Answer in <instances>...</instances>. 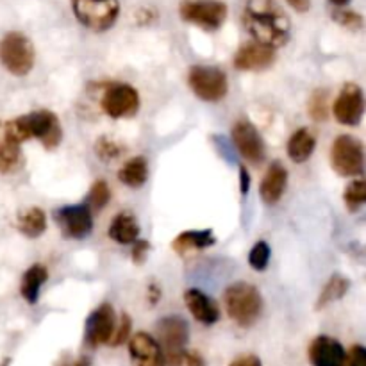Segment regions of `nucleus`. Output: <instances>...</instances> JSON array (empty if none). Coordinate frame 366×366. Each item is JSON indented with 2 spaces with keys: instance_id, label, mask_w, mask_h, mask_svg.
Here are the masks:
<instances>
[{
  "instance_id": "38",
  "label": "nucleus",
  "mask_w": 366,
  "mask_h": 366,
  "mask_svg": "<svg viewBox=\"0 0 366 366\" xmlns=\"http://www.w3.org/2000/svg\"><path fill=\"white\" fill-rule=\"evenodd\" d=\"M229 366H263V363H261L256 354H242L236 360H232V363Z\"/></svg>"
},
{
  "instance_id": "28",
  "label": "nucleus",
  "mask_w": 366,
  "mask_h": 366,
  "mask_svg": "<svg viewBox=\"0 0 366 366\" xmlns=\"http://www.w3.org/2000/svg\"><path fill=\"white\" fill-rule=\"evenodd\" d=\"M343 200L350 213H357L366 202V182L363 179H354L343 192Z\"/></svg>"
},
{
  "instance_id": "16",
  "label": "nucleus",
  "mask_w": 366,
  "mask_h": 366,
  "mask_svg": "<svg viewBox=\"0 0 366 366\" xmlns=\"http://www.w3.org/2000/svg\"><path fill=\"white\" fill-rule=\"evenodd\" d=\"M232 63L242 71L267 70L275 63V50L259 45L256 41H249L239 46Z\"/></svg>"
},
{
  "instance_id": "39",
  "label": "nucleus",
  "mask_w": 366,
  "mask_h": 366,
  "mask_svg": "<svg viewBox=\"0 0 366 366\" xmlns=\"http://www.w3.org/2000/svg\"><path fill=\"white\" fill-rule=\"evenodd\" d=\"M250 184H252V179H250L249 170L245 167H239V188H242L243 195H247L250 189Z\"/></svg>"
},
{
  "instance_id": "17",
  "label": "nucleus",
  "mask_w": 366,
  "mask_h": 366,
  "mask_svg": "<svg viewBox=\"0 0 366 366\" xmlns=\"http://www.w3.org/2000/svg\"><path fill=\"white\" fill-rule=\"evenodd\" d=\"M345 356L342 343L331 336H318L307 349V357L313 366H343Z\"/></svg>"
},
{
  "instance_id": "12",
  "label": "nucleus",
  "mask_w": 366,
  "mask_h": 366,
  "mask_svg": "<svg viewBox=\"0 0 366 366\" xmlns=\"http://www.w3.org/2000/svg\"><path fill=\"white\" fill-rule=\"evenodd\" d=\"M56 222L64 236L71 239H82L89 236L93 229V211L88 204H74L61 207L56 213Z\"/></svg>"
},
{
  "instance_id": "32",
  "label": "nucleus",
  "mask_w": 366,
  "mask_h": 366,
  "mask_svg": "<svg viewBox=\"0 0 366 366\" xmlns=\"http://www.w3.org/2000/svg\"><path fill=\"white\" fill-rule=\"evenodd\" d=\"M307 111H310L311 118L315 122H324L327 120L329 109H327V92L324 89H317L311 95L310 104H307Z\"/></svg>"
},
{
  "instance_id": "5",
  "label": "nucleus",
  "mask_w": 366,
  "mask_h": 366,
  "mask_svg": "<svg viewBox=\"0 0 366 366\" xmlns=\"http://www.w3.org/2000/svg\"><path fill=\"white\" fill-rule=\"evenodd\" d=\"M71 11L81 25L93 32L109 31L120 14L118 0H71Z\"/></svg>"
},
{
  "instance_id": "25",
  "label": "nucleus",
  "mask_w": 366,
  "mask_h": 366,
  "mask_svg": "<svg viewBox=\"0 0 366 366\" xmlns=\"http://www.w3.org/2000/svg\"><path fill=\"white\" fill-rule=\"evenodd\" d=\"M18 231L27 238H39L46 231V214L41 207H29L18 214Z\"/></svg>"
},
{
  "instance_id": "31",
  "label": "nucleus",
  "mask_w": 366,
  "mask_h": 366,
  "mask_svg": "<svg viewBox=\"0 0 366 366\" xmlns=\"http://www.w3.org/2000/svg\"><path fill=\"white\" fill-rule=\"evenodd\" d=\"M270 256H272L270 245H268L267 242H263V239H259V242L250 249L249 264L256 272H264L267 270L268 263H270Z\"/></svg>"
},
{
  "instance_id": "3",
  "label": "nucleus",
  "mask_w": 366,
  "mask_h": 366,
  "mask_svg": "<svg viewBox=\"0 0 366 366\" xmlns=\"http://www.w3.org/2000/svg\"><path fill=\"white\" fill-rule=\"evenodd\" d=\"M224 306L234 324L239 327H252L263 313V297L259 290L249 282H232L224 292Z\"/></svg>"
},
{
  "instance_id": "26",
  "label": "nucleus",
  "mask_w": 366,
  "mask_h": 366,
  "mask_svg": "<svg viewBox=\"0 0 366 366\" xmlns=\"http://www.w3.org/2000/svg\"><path fill=\"white\" fill-rule=\"evenodd\" d=\"M350 288V281L343 275L335 274L327 282H325L324 290H322L320 297L317 300V310L329 306V304L336 302V300H342L347 295Z\"/></svg>"
},
{
  "instance_id": "9",
  "label": "nucleus",
  "mask_w": 366,
  "mask_h": 366,
  "mask_svg": "<svg viewBox=\"0 0 366 366\" xmlns=\"http://www.w3.org/2000/svg\"><path fill=\"white\" fill-rule=\"evenodd\" d=\"M102 111L111 118H131L139 109V93L131 84H111L100 100Z\"/></svg>"
},
{
  "instance_id": "18",
  "label": "nucleus",
  "mask_w": 366,
  "mask_h": 366,
  "mask_svg": "<svg viewBox=\"0 0 366 366\" xmlns=\"http://www.w3.org/2000/svg\"><path fill=\"white\" fill-rule=\"evenodd\" d=\"M288 188V170L281 161H272L259 184V195L264 204H277Z\"/></svg>"
},
{
  "instance_id": "19",
  "label": "nucleus",
  "mask_w": 366,
  "mask_h": 366,
  "mask_svg": "<svg viewBox=\"0 0 366 366\" xmlns=\"http://www.w3.org/2000/svg\"><path fill=\"white\" fill-rule=\"evenodd\" d=\"M184 304L192 317L204 325H213L220 320V310L211 297L202 290L189 288L184 292Z\"/></svg>"
},
{
  "instance_id": "4",
  "label": "nucleus",
  "mask_w": 366,
  "mask_h": 366,
  "mask_svg": "<svg viewBox=\"0 0 366 366\" xmlns=\"http://www.w3.org/2000/svg\"><path fill=\"white\" fill-rule=\"evenodd\" d=\"M0 63L16 77L31 74L36 63V50L24 32L11 31L0 39Z\"/></svg>"
},
{
  "instance_id": "41",
  "label": "nucleus",
  "mask_w": 366,
  "mask_h": 366,
  "mask_svg": "<svg viewBox=\"0 0 366 366\" xmlns=\"http://www.w3.org/2000/svg\"><path fill=\"white\" fill-rule=\"evenodd\" d=\"M297 13H307L311 9V0H286Z\"/></svg>"
},
{
  "instance_id": "14",
  "label": "nucleus",
  "mask_w": 366,
  "mask_h": 366,
  "mask_svg": "<svg viewBox=\"0 0 366 366\" xmlns=\"http://www.w3.org/2000/svg\"><path fill=\"white\" fill-rule=\"evenodd\" d=\"M156 335L164 356L177 350L186 349L189 340V327L188 322L181 317H167L161 318L156 325Z\"/></svg>"
},
{
  "instance_id": "20",
  "label": "nucleus",
  "mask_w": 366,
  "mask_h": 366,
  "mask_svg": "<svg viewBox=\"0 0 366 366\" xmlns=\"http://www.w3.org/2000/svg\"><path fill=\"white\" fill-rule=\"evenodd\" d=\"M315 149H317V138H315L313 132L307 127H300L290 136L288 139V156L293 163H306L311 156H313Z\"/></svg>"
},
{
  "instance_id": "7",
  "label": "nucleus",
  "mask_w": 366,
  "mask_h": 366,
  "mask_svg": "<svg viewBox=\"0 0 366 366\" xmlns=\"http://www.w3.org/2000/svg\"><path fill=\"white\" fill-rule=\"evenodd\" d=\"M189 89L204 102H220L229 92V81L224 70L207 64H195L188 71Z\"/></svg>"
},
{
  "instance_id": "37",
  "label": "nucleus",
  "mask_w": 366,
  "mask_h": 366,
  "mask_svg": "<svg viewBox=\"0 0 366 366\" xmlns=\"http://www.w3.org/2000/svg\"><path fill=\"white\" fill-rule=\"evenodd\" d=\"M150 250V243L147 239H136L132 243V261L134 264H143L147 259V254Z\"/></svg>"
},
{
  "instance_id": "2",
  "label": "nucleus",
  "mask_w": 366,
  "mask_h": 366,
  "mask_svg": "<svg viewBox=\"0 0 366 366\" xmlns=\"http://www.w3.org/2000/svg\"><path fill=\"white\" fill-rule=\"evenodd\" d=\"M4 138L20 143V145L36 138L46 150H54L59 147L63 139V129L56 113L49 109H39L7 122L4 127Z\"/></svg>"
},
{
  "instance_id": "10",
  "label": "nucleus",
  "mask_w": 366,
  "mask_h": 366,
  "mask_svg": "<svg viewBox=\"0 0 366 366\" xmlns=\"http://www.w3.org/2000/svg\"><path fill=\"white\" fill-rule=\"evenodd\" d=\"M332 113L340 124L349 125V127L360 125L365 114L363 89L354 82H347L332 104Z\"/></svg>"
},
{
  "instance_id": "15",
  "label": "nucleus",
  "mask_w": 366,
  "mask_h": 366,
  "mask_svg": "<svg viewBox=\"0 0 366 366\" xmlns=\"http://www.w3.org/2000/svg\"><path fill=\"white\" fill-rule=\"evenodd\" d=\"M129 356L132 366H167L163 349L149 332H138L129 338Z\"/></svg>"
},
{
  "instance_id": "11",
  "label": "nucleus",
  "mask_w": 366,
  "mask_h": 366,
  "mask_svg": "<svg viewBox=\"0 0 366 366\" xmlns=\"http://www.w3.org/2000/svg\"><path fill=\"white\" fill-rule=\"evenodd\" d=\"M117 327V317L111 304H100L86 320L84 343L89 349H97L100 345H109V340Z\"/></svg>"
},
{
  "instance_id": "21",
  "label": "nucleus",
  "mask_w": 366,
  "mask_h": 366,
  "mask_svg": "<svg viewBox=\"0 0 366 366\" xmlns=\"http://www.w3.org/2000/svg\"><path fill=\"white\" fill-rule=\"evenodd\" d=\"M107 234L120 245H132L139 238V224L131 213H118L111 222Z\"/></svg>"
},
{
  "instance_id": "22",
  "label": "nucleus",
  "mask_w": 366,
  "mask_h": 366,
  "mask_svg": "<svg viewBox=\"0 0 366 366\" xmlns=\"http://www.w3.org/2000/svg\"><path fill=\"white\" fill-rule=\"evenodd\" d=\"M217 243V236L209 229L204 231H184L172 242V249L177 254H186L189 250H204L209 249Z\"/></svg>"
},
{
  "instance_id": "13",
  "label": "nucleus",
  "mask_w": 366,
  "mask_h": 366,
  "mask_svg": "<svg viewBox=\"0 0 366 366\" xmlns=\"http://www.w3.org/2000/svg\"><path fill=\"white\" fill-rule=\"evenodd\" d=\"M232 143L247 163L259 164L264 159V142L250 122L239 120L232 125Z\"/></svg>"
},
{
  "instance_id": "33",
  "label": "nucleus",
  "mask_w": 366,
  "mask_h": 366,
  "mask_svg": "<svg viewBox=\"0 0 366 366\" xmlns=\"http://www.w3.org/2000/svg\"><path fill=\"white\" fill-rule=\"evenodd\" d=\"M164 357H167V366H206L204 357L199 352H193V350L182 349Z\"/></svg>"
},
{
  "instance_id": "29",
  "label": "nucleus",
  "mask_w": 366,
  "mask_h": 366,
  "mask_svg": "<svg viewBox=\"0 0 366 366\" xmlns=\"http://www.w3.org/2000/svg\"><path fill=\"white\" fill-rule=\"evenodd\" d=\"M111 200V192L109 186H107L106 181H95L89 188L88 193V206L92 211H102L104 207L109 204Z\"/></svg>"
},
{
  "instance_id": "35",
  "label": "nucleus",
  "mask_w": 366,
  "mask_h": 366,
  "mask_svg": "<svg viewBox=\"0 0 366 366\" xmlns=\"http://www.w3.org/2000/svg\"><path fill=\"white\" fill-rule=\"evenodd\" d=\"M95 150L97 154H99L100 159L109 161V159H114V157H118V154L122 152V147L118 145L117 142H113V139L100 138L99 142L95 143Z\"/></svg>"
},
{
  "instance_id": "36",
  "label": "nucleus",
  "mask_w": 366,
  "mask_h": 366,
  "mask_svg": "<svg viewBox=\"0 0 366 366\" xmlns=\"http://www.w3.org/2000/svg\"><path fill=\"white\" fill-rule=\"evenodd\" d=\"M343 366H366V349L363 345H354L345 356Z\"/></svg>"
},
{
  "instance_id": "27",
  "label": "nucleus",
  "mask_w": 366,
  "mask_h": 366,
  "mask_svg": "<svg viewBox=\"0 0 366 366\" xmlns=\"http://www.w3.org/2000/svg\"><path fill=\"white\" fill-rule=\"evenodd\" d=\"M24 164L21 145L4 138L0 142V174H14Z\"/></svg>"
},
{
  "instance_id": "6",
  "label": "nucleus",
  "mask_w": 366,
  "mask_h": 366,
  "mask_svg": "<svg viewBox=\"0 0 366 366\" xmlns=\"http://www.w3.org/2000/svg\"><path fill=\"white\" fill-rule=\"evenodd\" d=\"M229 7L222 0H182L179 16L204 31H218L227 20Z\"/></svg>"
},
{
  "instance_id": "8",
  "label": "nucleus",
  "mask_w": 366,
  "mask_h": 366,
  "mask_svg": "<svg viewBox=\"0 0 366 366\" xmlns=\"http://www.w3.org/2000/svg\"><path fill=\"white\" fill-rule=\"evenodd\" d=\"M332 170L342 177H357L365 170L363 143L350 134H342L331 147Z\"/></svg>"
},
{
  "instance_id": "30",
  "label": "nucleus",
  "mask_w": 366,
  "mask_h": 366,
  "mask_svg": "<svg viewBox=\"0 0 366 366\" xmlns=\"http://www.w3.org/2000/svg\"><path fill=\"white\" fill-rule=\"evenodd\" d=\"M331 18L336 24L342 25V27L349 29V31H361L365 24L363 16L357 11L347 9V7H338V9L332 11Z\"/></svg>"
},
{
  "instance_id": "23",
  "label": "nucleus",
  "mask_w": 366,
  "mask_h": 366,
  "mask_svg": "<svg viewBox=\"0 0 366 366\" xmlns=\"http://www.w3.org/2000/svg\"><path fill=\"white\" fill-rule=\"evenodd\" d=\"M49 279V270L43 264H32L21 277L20 285V295L27 304H36L39 300V293H41L43 285Z\"/></svg>"
},
{
  "instance_id": "1",
  "label": "nucleus",
  "mask_w": 366,
  "mask_h": 366,
  "mask_svg": "<svg viewBox=\"0 0 366 366\" xmlns=\"http://www.w3.org/2000/svg\"><path fill=\"white\" fill-rule=\"evenodd\" d=\"M243 25L259 45L275 50L292 38V21L275 0H247Z\"/></svg>"
},
{
  "instance_id": "42",
  "label": "nucleus",
  "mask_w": 366,
  "mask_h": 366,
  "mask_svg": "<svg viewBox=\"0 0 366 366\" xmlns=\"http://www.w3.org/2000/svg\"><path fill=\"white\" fill-rule=\"evenodd\" d=\"M350 2H352V0H329V4H332V6H335V9H338V7L349 6Z\"/></svg>"
},
{
  "instance_id": "24",
  "label": "nucleus",
  "mask_w": 366,
  "mask_h": 366,
  "mask_svg": "<svg viewBox=\"0 0 366 366\" xmlns=\"http://www.w3.org/2000/svg\"><path fill=\"white\" fill-rule=\"evenodd\" d=\"M147 179H149V163L142 156H136L132 159H129L120 168V172H118V181L132 189L142 188L147 182Z\"/></svg>"
},
{
  "instance_id": "40",
  "label": "nucleus",
  "mask_w": 366,
  "mask_h": 366,
  "mask_svg": "<svg viewBox=\"0 0 366 366\" xmlns=\"http://www.w3.org/2000/svg\"><path fill=\"white\" fill-rule=\"evenodd\" d=\"M56 366H92V360L88 356H81L77 360H70V357H63Z\"/></svg>"
},
{
  "instance_id": "34",
  "label": "nucleus",
  "mask_w": 366,
  "mask_h": 366,
  "mask_svg": "<svg viewBox=\"0 0 366 366\" xmlns=\"http://www.w3.org/2000/svg\"><path fill=\"white\" fill-rule=\"evenodd\" d=\"M131 327H132L131 317H129L127 313H124L120 317V320L117 322V327H114L113 336H111L109 345L118 347V345H122L124 342H127L129 336H131Z\"/></svg>"
}]
</instances>
